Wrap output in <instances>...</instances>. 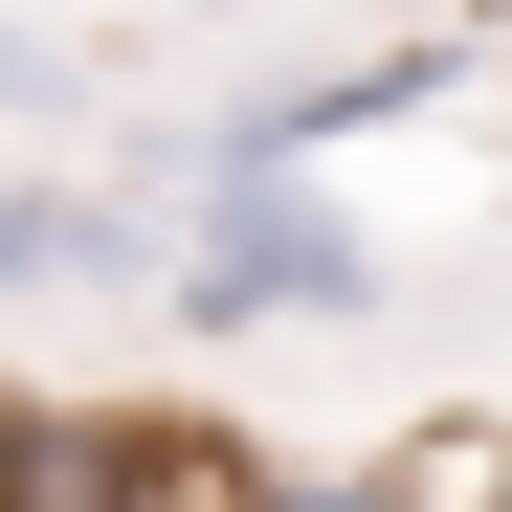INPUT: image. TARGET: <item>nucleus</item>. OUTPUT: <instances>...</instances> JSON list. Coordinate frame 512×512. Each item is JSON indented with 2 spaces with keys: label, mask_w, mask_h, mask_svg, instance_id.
I'll list each match as a JSON object with an SVG mask.
<instances>
[{
  "label": "nucleus",
  "mask_w": 512,
  "mask_h": 512,
  "mask_svg": "<svg viewBox=\"0 0 512 512\" xmlns=\"http://www.w3.org/2000/svg\"><path fill=\"white\" fill-rule=\"evenodd\" d=\"M401 268H379V223H334L312 179H268V201H201L179 223V334H334V312H379Z\"/></svg>",
  "instance_id": "nucleus-1"
},
{
  "label": "nucleus",
  "mask_w": 512,
  "mask_h": 512,
  "mask_svg": "<svg viewBox=\"0 0 512 512\" xmlns=\"http://www.w3.org/2000/svg\"><path fill=\"white\" fill-rule=\"evenodd\" d=\"M245 446L201 423H134V401H23V446H0V512H223Z\"/></svg>",
  "instance_id": "nucleus-2"
},
{
  "label": "nucleus",
  "mask_w": 512,
  "mask_h": 512,
  "mask_svg": "<svg viewBox=\"0 0 512 512\" xmlns=\"http://www.w3.org/2000/svg\"><path fill=\"white\" fill-rule=\"evenodd\" d=\"M90 268H134L112 179H0V290H90Z\"/></svg>",
  "instance_id": "nucleus-3"
},
{
  "label": "nucleus",
  "mask_w": 512,
  "mask_h": 512,
  "mask_svg": "<svg viewBox=\"0 0 512 512\" xmlns=\"http://www.w3.org/2000/svg\"><path fill=\"white\" fill-rule=\"evenodd\" d=\"M223 512H446L423 468H223Z\"/></svg>",
  "instance_id": "nucleus-4"
},
{
  "label": "nucleus",
  "mask_w": 512,
  "mask_h": 512,
  "mask_svg": "<svg viewBox=\"0 0 512 512\" xmlns=\"http://www.w3.org/2000/svg\"><path fill=\"white\" fill-rule=\"evenodd\" d=\"M0 90H45V45H23V23H0Z\"/></svg>",
  "instance_id": "nucleus-5"
},
{
  "label": "nucleus",
  "mask_w": 512,
  "mask_h": 512,
  "mask_svg": "<svg viewBox=\"0 0 512 512\" xmlns=\"http://www.w3.org/2000/svg\"><path fill=\"white\" fill-rule=\"evenodd\" d=\"M0 446H23V401H0Z\"/></svg>",
  "instance_id": "nucleus-6"
}]
</instances>
